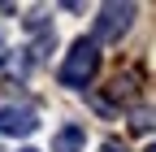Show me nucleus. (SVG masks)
<instances>
[{
    "label": "nucleus",
    "mask_w": 156,
    "mask_h": 152,
    "mask_svg": "<svg viewBox=\"0 0 156 152\" xmlns=\"http://www.w3.org/2000/svg\"><path fill=\"white\" fill-rule=\"evenodd\" d=\"M95 70H100V44L95 39H74L69 56L61 61V87H87L95 78Z\"/></svg>",
    "instance_id": "nucleus-1"
},
{
    "label": "nucleus",
    "mask_w": 156,
    "mask_h": 152,
    "mask_svg": "<svg viewBox=\"0 0 156 152\" xmlns=\"http://www.w3.org/2000/svg\"><path fill=\"white\" fill-rule=\"evenodd\" d=\"M130 22H134V5H104L100 9V17H95V39H122V35L130 31Z\"/></svg>",
    "instance_id": "nucleus-2"
},
{
    "label": "nucleus",
    "mask_w": 156,
    "mask_h": 152,
    "mask_svg": "<svg viewBox=\"0 0 156 152\" xmlns=\"http://www.w3.org/2000/svg\"><path fill=\"white\" fill-rule=\"evenodd\" d=\"M39 126V113L22 109V104H5L0 109V135H35Z\"/></svg>",
    "instance_id": "nucleus-3"
},
{
    "label": "nucleus",
    "mask_w": 156,
    "mask_h": 152,
    "mask_svg": "<svg viewBox=\"0 0 156 152\" xmlns=\"http://www.w3.org/2000/svg\"><path fill=\"white\" fill-rule=\"evenodd\" d=\"M83 143H87V130L83 126H61L56 139H52V152H83Z\"/></svg>",
    "instance_id": "nucleus-4"
},
{
    "label": "nucleus",
    "mask_w": 156,
    "mask_h": 152,
    "mask_svg": "<svg viewBox=\"0 0 156 152\" xmlns=\"http://www.w3.org/2000/svg\"><path fill=\"white\" fill-rule=\"evenodd\" d=\"M130 126H134V130H147V126H156V118H152V113H134Z\"/></svg>",
    "instance_id": "nucleus-5"
},
{
    "label": "nucleus",
    "mask_w": 156,
    "mask_h": 152,
    "mask_svg": "<svg viewBox=\"0 0 156 152\" xmlns=\"http://www.w3.org/2000/svg\"><path fill=\"white\" fill-rule=\"evenodd\" d=\"M100 152H122V143H104V148H100Z\"/></svg>",
    "instance_id": "nucleus-6"
},
{
    "label": "nucleus",
    "mask_w": 156,
    "mask_h": 152,
    "mask_svg": "<svg viewBox=\"0 0 156 152\" xmlns=\"http://www.w3.org/2000/svg\"><path fill=\"white\" fill-rule=\"evenodd\" d=\"M147 152H156V143H147Z\"/></svg>",
    "instance_id": "nucleus-7"
},
{
    "label": "nucleus",
    "mask_w": 156,
    "mask_h": 152,
    "mask_svg": "<svg viewBox=\"0 0 156 152\" xmlns=\"http://www.w3.org/2000/svg\"><path fill=\"white\" fill-rule=\"evenodd\" d=\"M0 52H5V39H0Z\"/></svg>",
    "instance_id": "nucleus-8"
},
{
    "label": "nucleus",
    "mask_w": 156,
    "mask_h": 152,
    "mask_svg": "<svg viewBox=\"0 0 156 152\" xmlns=\"http://www.w3.org/2000/svg\"><path fill=\"white\" fill-rule=\"evenodd\" d=\"M22 152H35V148H22Z\"/></svg>",
    "instance_id": "nucleus-9"
}]
</instances>
